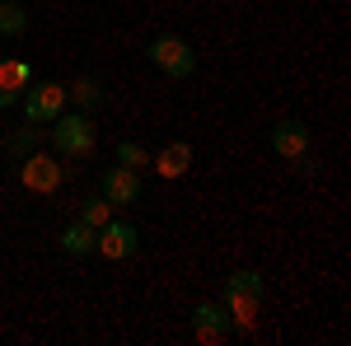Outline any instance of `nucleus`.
I'll return each instance as SVG.
<instances>
[{"label":"nucleus","mask_w":351,"mask_h":346,"mask_svg":"<svg viewBox=\"0 0 351 346\" xmlns=\"http://www.w3.org/2000/svg\"><path fill=\"white\" fill-rule=\"evenodd\" d=\"M5 150H10V155H33V150H38V132H33V127H24V132H10Z\"/></svg>","instance_id":"f3484780"},{"label":"nucleus","mask_w":351,"mask_h":346,"mask_svg":"<svg viewBox=\"0 0 351 346\" xmlns=\"http://www.w3.org/2000/svg\"><path fill=\"white\" fill-rule=\"evenodd\" d=\"M19 103V94H10V89H0V108H14Z\"/></svg>","instance_id":"a211bd4d"},{"label":"nucleus","mask_w":351,"mask_h":346,"mask_svg":"<svg viewBox=\"0 0 351 346\" xmlns=\"http://www.w3.org/2000/svg\"><path fill=\"white\" fill-rule=\"evenodd\" d=\"M19 183L28 187V192H56L61 187V160H52V155H24V164H19Z\"/></svg>","instance_id":"423d86ee"},{"label":"nucleus","mask_w":351,"mask_h":346,"mask_svg":"<svg viewBox=\"0 0 351 346\" xmlns=\"http://www.w3.org/2000/svg\"><path fill=\"white\" fill-rule=\"evenodd\" d=\"M192 332H197L202 342H225V337L234 332V323H230V309H225L220 299H202V304L192 309Z\"/></svg>","instance_id":"0eeeda50"},{"label":"nucleus","mask_w":351,"mask_h":346,"mask_svg":"<svg viewBox=\"0 0 351 346\" xmlns=\"http://www.w3.org/2000/svg\"><path fill=\"white\" fill-rule=\"evenodd\" d=\"M136 248H141V234H136L132 220H104L99 225V239H94V253L99 258L127 262V258H136Z\"/></svg>","instance_id":"39448f33"},{"label":"nucleus","mask_w":351,"mask_h":346,"mask_svg":"<svg viewBox=\"0 0 351 346\" xmlns=\"http://www.w3.org/2000/svg\"><path fill=\"white\" fill-rule=\"evenodd\" d=\"M94 239H99V230L84 225V220H71V225L61 230V248H66L71 258H89V253H94Z\"/></svg>","instance_id":"f8f14e48"},{"label":"nucleus","mask_w":351,"mask_h":346,"mask_svg":"<svg viewBox=\"0 0 351 346\" xmlns=\"http://www.w3.org/2000/svg\"><path fill=\"white\" fill-rule=\"evenodd\" d=\"M99 192L108 197L112 206H136L141 201V173L127 169V164H112L108 173H104V183H99Z\"/></svg>","instance_id":"6e6552de"},{"label":"nucleus","mask_w":351,"mask_h":346,"mask_svg":"<svg viewBox=\"0 0 351 346\" xmlns=\"http://www.w3.org/2000/svg\"><path fill=\"white\" fill-rule=\"evenodd\" d=\"M263 291H267V281H263V271H253V267H239V271H230V276H225L220 304L230 309V323H234L239 332L253 328L258 309H263Z\"/></svg>","instance_id":"f257e3e1"},{"label":"nucleus","mask_w":351,"mask_h":346,"mask_svg":"<svg viewBox=\"0 0 351 346\" xmlns=\"http://www.w3.org/2000/svg\"><path fill=\"white\" fill-rule=\"evenodd\" d=\"M145 56H150V66L164 71L169 80H188L192 71H197V52H192L188 38H178V33H155Z\"/></svg>","instance_id":"f03ea898"},{"label":"nucleus","mask_w":351,"mask_h":346,"mask_svg":"<svg viewBox=\"0 0 351 346\" xmlns=\"http://www.w3.org/2000/svg\"><path fill=\"white\" fill-rule=\"evenodd\" d=\"M94 122H89V112H61L52 122V150L61 160H84V155H94Z\"/></svg>","instance_id":"7ed1b4c3"},{"label":"nucleus","mask_w":351,"mask_h":346,"mask_svg":"<svg viewBox=\"0 0 351 346\" xmlns=\"http://www.w3.org/2000/svg\"><path fill=\"white\" fill-rule=\"evenodd\" d=\"M24 122H33V127H47V122H56L61 112H66V103H71V94H66V84L61 80H33L24 89Z\"/></svg>","instance_id":"20e7f679"},{"label":"nucleus","mask_w":351,"mask_h":346,"mask_svg":"<svg viewBox=\"0 0 351 346\" xmlns=\"http://www.w3.org/2000/svg\"><path fill=\"white\" fill-rule=\"evenodd\" d=\"M271 150H276L281 160H300V155H309V127H304L300 117L276 122V127H271Z\"/></svg>","instance_id":"1a4fd4ad"},{"label":"nucleus","mask_w":351,"mask_h":346,"mask_svg":"<svg viewBox=\"0 0 351 346\" xmlns=\"http://www.w3.org/2000/svg\"><path fill=\"white\" fill-rule=\"evenodd\" d=\"M80 220H84V225H94V230H99L104 220H112V201L104 197V192H99V197H89V201L80 206Z\"/></svg>","instance_id":"2eb2a0df"},{"label":"nucleus","mask_w":351,"mask_h":346,"mask_svg":"<svg viewBox=\"0 0 351 346\" xmlns=\"http://www.w3.org/2000/svg\"><path fill=\"white\" fill-rule=\"evenodd\" d=\"M150 164H155L160 178H183V173L192 169V145H188V140H169Z\"/></svg>","instance_id":"9d476101"},{"label":"nucleus","mask_w":351,"mask_h":346,"mask_svg":"<svg viewBox=\"0 0 351 346\" xmlns=\"http://www.w3.org/2000/svg\"><path fill=\"white\" fill-rule=\"evenodd\" d=\"M117 164H127V169H136V173H141V169L150 164V150H145L141 140H122V145H117Z\"/></svg>","instance_id":"dca6fc26"},{"label":"nucleus","mask_w":351,"mask_h":346,"mask_svg":"<svg viewBox=\"0 0 351 346\" xmlns=\"http://www.w3.org/2000/svg\"><path fill=\"white\" fill-rule=\"evenodd\" d=\"M66 94L80 103V112H94V108H104V99H108V94H104V80H94V75L75 80L71 89H66Z\"/></svg>","instance_id":"ddd939ff"},{"label":"nucleus","mask_w":351,"mask_h":346,"mask_svg":"<svg viewBox=\"0 0 351 346\" xmlns=\"http://www.w3.org/2000/svg\"><path fill=\"white\" fill-rule=\"evenodd\" d=\"M28 28V10L19 0H0V38H24Z\"/></svg>","instance_id":"4468645a"},{"label":"nucleus","mask_w":351,"mask_h":346,"mask_svg":"<svg viewBox=\"0 0 351 346\" xmlns=\"http://www.w3.org/2000/svg\"><path fill=\"white\" fill-rule=\"evenodd\" d=\"M28 84H33V66H28L24 56H0V89H10V94L24 99Z\"/></svg>","instance_id":"9b49d317"}]
</instances>
